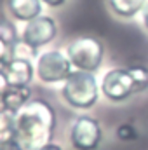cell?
I'll list each match as a JSON object with an SVG mask.
<instances>
[{"label": "cell", "mask_w": 148, "mask_h": 150, "mask_svg": "<svg viewBox=\"0 0 148 150\" xmlns=\"http://www.w3.org/2000/svg\"><path fill=\"white\" fill-rule=\"evenodd\" d=\"M58 115L51 103L37 98L30 100L14 115L12 136L21 150H40L54 138Z\"/></svg>", "instance_id": "obj_1"}, {"label": "cell", "mask_w": 148, "mask_h": 150, "mask_svg": "<svg viewBox=\"0 0 148 150\" xmlns=\"http://www.w3.org/2000/svg\"><path fill=\"white\" fill-rule=\"evenodd\" d=\"M103 96L111 103H124L136 94V86L129 68H111L101 79L99 86Z\"/></svg>", "instance_id": "obj_6"}, {"label": "cell", "mask_w": 148, "mask_h": 150, "mask_svg": "<svg viewBox=\"0 0 148 150\" xmlns=\"http://www.w3.org/2000/svg\"><path fill=\"white\" fill-rule=\"evenodd\" d=\"M141 19H143V25H145V28L148 30V2H147V5H145V9L141 11Z\"/></svg>", "instance_id": "obj_18"}, {"label": "cell", "mask_w": 148, "mask_h": 150, "mask_svg": "<svg viewBox=\"0 0 148 150\" xmlns=\"http://www.w3.org/2000/svg\"><path fill=\"white\" fill-rule=\"evenodd\" d=\"M7 11L14 19L28 23L42 16V0H7Z\"/></svg>", "instance_id": "obj_9"}, {"label": "cell", "mask_w": 148, "mask_h": 150, "mask_svg": "<svg viewBox=\"0 0 148 150\" xmlns=\"http://www.w3.org/2000/svg\"><path fill=\"white\" fill-rule=\"evenodd\" d=\"M0 150H4V149H2V142H0Z\"/></svg>", "instance_id": "obj_20"}, {"label": "cell", "mask_w": 148, "mask_h": 150, "mask_svg": "<svg viewBox=\"0 0 148 150\" xmlns=\"http://www.w3.org/2000/svg\"><path fill=\"white\" fill-rule=\"evenodd\" d=\"M40 150H63L61 149V145H58V143H54V142H51V143H47V145H44Z\"/></svg>", "instance_id": "obj_19"}, {"label": "cell", "mask_w": 148, "mask_h": 150, "mask_svg": "<svg viewBox=\"0 0 148 150\" xmlns=\"http://www.w3.org/2000/svg\"><path fill=\"white\" fill-rule=\"evenodd\" d=\"M4 70L11 86H30L35 75V67L32 65V61L18 56H14Z\"/></svg>", "instance_id": "obj_8"}, {"label": "cell", "mask_w": 148, "mask_h": 150, "mask_svg": "<svg viewBox=\"0 0 148 150\" xmlns=\"http://www.w3.org/2000/svg\"><path fill=\"white\" fill-rule=\"evenodd\" d=\"M30 100H32L30 86H9V89L5 91V94L2 98V103L5 105V108L9 112L16 115Z\"/></svg>", "instance_id": "obj_10"}, {"label": "cell", "mask_w": 148, "mask_h": 150, "mask_svg": "<svg viewBox=\"0 0 148 150\" xmlns=\"http://www.w3.org/2000/svg\"><path fill=\"white\" fill-rule=\"evenodd\" d=\"M65 2H66V0H42V4H45V5H49V7H52V9L65 5Z\"/></svg>", "instance_id": "obj_17"}, {"label": "cell", "mask_w": 148, "mask_h": 150, "mask_svg": "<svg viewBox=\"0 0 148 150\" xmlns=\"http://www.w3.org/2000/svg\"><path fill=\"white\" fill-rule=\"evenodd\" d=\"M66 56L70 58L75 70L82 72H98L103 65L105 58V45L99 38L85 35L72 40L66 47Z\"/></svg>", "instance_id": "obj_3"}, {"label": "cell", "mask_w": 148, "mask_h": 150, "mask_svg": "<svg viewBox=\"0 0 148 150\" xmlns=\"http://www.w3.org/2000/svg\"><path fill=\"white\" fill-rule=\"evenodd\" d=\"M117 138L122 140V142H132V140L138 138V131H136V127L132 124L124 122V124H120L117 127Z\"/></svg>", "instance_id": "obj_15"}, {"label": "cell", "mask_w": 148, "mask_h": 150, "mask_svg": "<svg viewBox=\"0 0 148 150\" xmlns=\"http://www.w3.org/2000/svg\"><path fill=\"white\" fill-rule=\"evenodd\" d=\"M73 65L70 61V58L58 49H49L44 51L37 59V77L40 82L44 84H58V82H65L70 75Z\"/></svg>", "instance_id": "obj_4"}, {"label": "cell", "mask_w": 148, "mask_h": 150, "mask_svg": "<svg viewBox=\"0 0 148 150\" xmlns=\"http://www.w3.org/2000/svg\"><path fill=\"white\" fill-rule=\"evenodd\" d=\"M61 96L66 105L75 110H89L98 103L99 98V86L96 75L91 72L75 70L63 82Z\"/></svg>", "instance_id": "obj_2"}, {"label": "cell", "mask_w": 148, "mask_h": 150, "mask_svg": "<svg viewBox=\"0 0 148 150\" xmlns=\"http://www.w3.org/2000/svg\"><path fill=\"white\" fill-rule=\"evenodd\" d=\"M56 35H58L56 21L51 16H38L35 19L25 23L21 32V42L25 47L32 49L37 54L38 47L51 44L56 38Z\"/></svg>", "instance_id": "obj_7"}, {"label": "cell", "mask_w": 148, "mask_h": 150, "mask_svg": "<svg viewBox=\"0 0 148 150\" xmlns=\"http://www.w3.org/2000/svg\"><path fill=\"white\" fill-rule=\"evenodd\" d=\"M70 145L75 150H98L103 143V127L91 115H78L70 126Z\"/></svg>", "instance_id": "obj_5"}, {"label": "cell", "mask_w": 148, "mask_h": 150, "mask_svg": "<svg viewBox=\"0 0 148 150\" xmlns=\"http://www.w3.org/2000/svg\"><path fill=\"white\" fill-rule=\"evenodd\" d=\"M9 80H7V75H5V70L4 68H0V100L4 98V94H5V91L9 89Z\"/></svg>", "instance_id": "obj_16"}, {"label": "cell", "mask_w": 148, "mask_h": 150, "mask_svg": "<svg viewBox=\"0 0 148 150\" xmlns=\"http://www.w3.org/2000/svg\"><path fill=\"white\" fill-rule=\"evenodd\" d=\"M129 72L132 75L134 86H136V93H143L148 89V67L147 65H129L127 67Z\"/></svg>", "instance_id": "obj_13"}, {"label": "cell", "mask_w": 148, "mask_h": 150, "mask_svg": "<svg viewBox=\"0 0 148 150\" xmlns=\"http://www.w3.org/2000/svg\"><path fill=\"white\" fill-rule=\"evenodd\" d=\"M111 12L118 18H134L147 5V0H108Z\"/></svg>", "instance_id": "obj_12"}, {"label": "cell", "mask_w": 148, "mask_h": 150, "mask_svg": "<svg viewBox=\"0 0 148 150\" xmlns=\"http://www.w3.org/2000/svg\"><path fill=\"white\" fill-rule=\"evenodd\" d=\"M12 126H14V113L9 112L0 100V138L12 134Z\"/></svg>", "instance_id": "obj_14"}, {"label": "cell", "mask_w": 148, "mask_h": 150, "mask_svg": "<svg viewBox=\"0 0 148 150\" xmlns=\"http://www.w3.org/2000/svg\"><path fill=\"white\" fill-rule=\"evenodd\" d=\"M16 33L14 28L7 23L0 25V68H5L9 61L16 56Z\"/></svg>", "instance_id": "obj_11"}]
</instances>
